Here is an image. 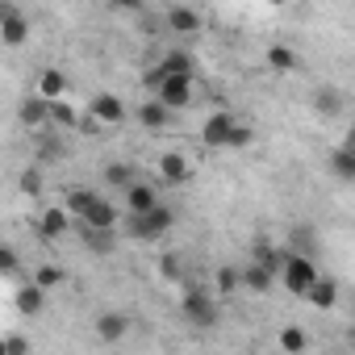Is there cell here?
I'll use <instances>...</instances> for the list:
<instances>
[{
	"instance_id": "6da1fadb",
	"label": "cell",
	"mask_w": 355,
	"mask_h": 355,
	"mask_svg": "<svg viewBox=\"0 0 355 355\" xmlns=\"http://www.w3.org/2000/svg\"><path fill=\"white\" fill-rule=\"evenodd\" d=\"M251 142V130L234 113H209L201 121V146L209 150H243Z\"/></svg>"
},
{
	"instance_id": "7a4b0ae2",
	"label": "cell",
	"mask_w": 355,
	"mask_h": 355,
	"mask_svg": "<svg viewBox=\"0 0 355 355\" xmlns=\"http://www.w3.org/2000/svg\"><path fill=\"white\" fill-rule=\"evenodd\" d=\"M218 288H201V284H184V297H180V309H184V318L197 326V330H214L218 326V297H214Z\"/></svg>"
},
{
	"instance_id": "3957f363",
	"label": "cell",
	"mask_w": 355,
	"mask_h": 355,
	"mask_svg": "<svg viewBox=\"0 0 355 355\" xmlns=\"http://www.w3.org/2000/svg\"><path fill=\"white\" fill-rule=\"evenodd\" d=\"M280 284H284L293 297H309V288L318 284V263H313V255L288 247V259H284V268H280Z\"/></svg>"
},
{
	"instance_id": "277c9868",
	"label": "cell",
	"mask_w": 355,
	"mask_h": 355,
	"mask_svg": "<svg viewBox=\"0 0 355 355\" xmlns=\"http://www.w3.org/2000/svg\"><path fill=\"white\" fill-rule=\"evenodd\" d=\"M130 239H138V243H155V239H163L171 226H175V214L159 201L155 209H146V214H130Z\"/></svg>"
},
{
	"instance_id": "5b68a950",
	"label": "cell",
	"mask_w": 355,
	"mask_h": 355,
	"mask_svg": "<svg viewBox=\"0 0 355 355\" xmlns=\"http://www.w3.org/2000/svg\"><path fill=\"white\" fill-rule=\"evenodd\" d=\"M163 76H197V59H193V51H184V46L163 51L159 67H155V71H146V88L155 92V84H159Z\"/></svg>"
},
{
	"instance_id": "8992f818",
	"label": "cell",
	"mask_w": 355,
	"mask_h": 355,
	"mask_svg": "<svg viewBox=\"0 0 355 355\" xmlns=\"http://www.w3.org/2000/svg\"><path fill=\"white\" fill-rule=\"evenodd\" d=\"M150 96H159L163 105H171L175 113H180V109L193 105V76H163Z\"/></svg>"
},
{
	"instance_id": "52a82bcc",
	"label": "cell",
	"mask_w": 355,
	"mask_h": 355,
	"mask_svg": "<svg viewBox=\"0 0 355 355\" xmlns=\"http://www.w3.org/2000/svg\"><path fill=\"white\" fill-rule=\"evenodd\" d=\"M26 38H30L26 13L17 5H5V9H0V42H5V46H26Z\"/></svg>"
},
{
	"instance_id": "ba28073f",
	"label": "cell",
	"mask_w": 355,
	"mask_h": 355,
	"mask_svg": "<svg viewBox=\"0 0 355 355\" xmlns=\"http://www.w3.org/2000/svg\"><path fill=\"white\" fill-rule=\"evenodd\" d=\"M134 117H138V125H142V130L159 134V130H167V125H171L175 109H171V105H163L159 96H150V101H142V105H138V113H134Z\"/></svg>"
},
{
	"instance_id": "9c48e42d",
	"label": "cell",
	"mask_w": 355,
	"mask_h": 355,
	"mask_svg": "<svg viewBox=\"0 0 355 355\" xmlns=\"http://www.w3.org/2000/svg\"><path fill=\"white\" fill-rule=\"evenodd\" d=\"M130 322H134V318H125V313H117V309H105V313H96L92 334H96L101 343H121V338L130 334Z\"/></svg>"
},
{
	"instance_id": "30bf717a",
	"label": "cell",
	"mask_w": 355,
	"mask_h": 355,
	"mask_svg": "<svg viewBox=\"0 0 355 355\" xmlns=\"http://www.w3.org/2000/svg\"><path fill=\"white\" fill-rule=\"evenodd\" d=\"M276 280H280V272H272V268L259 263V259H247V268H243V288H247V293L263 297V293L276 288Z\"/></svg>"
},
{
	"instance_id": "8fae6325",
	"label": "cell",
	"mask_w": 355,
	"mask_h": 355,
	"mask_svg": "<svg viewBox=\"0 0 355 355\" xmlns=\"http://www.w3.org/2000/svg\"><path fill=\"white\" fill-rule=\"evenodd\" d=\"M163 21H167V30H171V34H184V38H189V34H201V26H205V21H201V13H197L193 5H171Z\"/></svg>"
},
{
	"instance_id": "7c38bea8",
	"label": "cell",
	"mask_w": 355,
	"mask_h": 355,
	"mask_svg": "<svg viewBox=\"0 0 355 355\" xmlns=\"http://www.w3.org/2000/svg\"><path fill=\"white\" fill-rule=\"evenodd\" d=\"M71 222H76V214H71L67 205H59V209H46V214L38 218V234H42L46 243H55V239H63V234L71 230Z\"/></svg>"
},
{
	"instance_id": "4fadbf2b",
	"label": "cell",
	"mask_w": 355,
	"mask_h": 355,
	"mask_svg": "<svg viewBox=\"0 0 355 355\" xmlns=\"http://www.w3.org/2000/svg\"><path fill=\"white\" fill-rule=\"evenodd\" d=\"M159 175H163L167 184H184L189 175H193L189 155H184V150H167V155H159Z\"/></svg>"
},
{
	"instance_id": "5bb4252c",
	"label": "cell",
	"mask_w": 355,
	"mask_h": 355,
	"mask_svg": "<svg viewBox=\"0 0 355 355\" xmlns=\"http://www.w3.org/2000/svg\"><path fill=\"white\" fill-rule=\"evenodd\" d=\"M343 109H347V101H343V92H338L334 84H318V88H313V113H318V117H330V121H334Z\"/></svg>"
},
{
	"instance_id": "9a60e30c",
	"label": "cell",
	"mask_w": 355,
	"mask_h": 355,
	"mask_svg": "<svg viewBox=\"0 0 355 355\" xmlns=\"http://www.w3.org/2000/svg\"><path fill=\"white\" fill-rule=\"evenodd\" d=\"M155 205H159V189H155V184L134 180V184L125 189V209H130V214H146V209H155Z\"/></svg>"
},
{
	"instance_id": "2e32d148",
	"label": "cell",
	"mask_w": 355,
	"mask_h": 355,
	"mask_svg": "<svg viewBox=\"0 0 355 355\" xmlns=\"http://www.w3.org/2000/svg\"><path fill=\"white\" fill-rule=\"evenodd\" d=\"M96 201H101V189H88V184H71V189L63 193V205L76 214V222H80V218L96 205Z\"/></svg>"
},
{
	"instance_id": "e0dca14e",
	"label": "cell",
	"mask_w": 355,
	"mask_h": 355,
	"mask_svg": "<svg viewBox=\"0 0 355 355\" xmlns=\"http://www.w3.org/2000/svg\"><path fill=\"white\" fill-rule=\"evenodd\" d=\"M92 113H96V121H105V125H121V121H125V105H121L113 92H96Z\"/></svg>"
},
{
	"instance_id": "ac0fdd59",
	"label": "cell",
	"mask_w": 355,
	"mask_h": 355,
	"mask_svg": "<svg viewBox=\"0 0 355 355\" xmlns=\"http://www.w3.org/2000/svg\"><path fill=\"white\" fill-rule=\"evenodd\" d=\"M67 88H71V84H67V76H63L59 67H46V71L38 76V88H34V92H38V96H46V101H59V96H67Z\"/></svg>"
},
{
	"instance_id": "d6986e66",
	"label": "cell",
	"mask_w": 355,
	"mask_h": 355,
	"mask_svg": "<svg viewBox=\"0 0 355 355\" xmlns=\"http://www.w3.org/2000/svg\"><path fill=\"white\" fill-rule=\"evenodd\" d=\"M80 222H84V226H101V230H113V226H117V205H113V201L101 193V201H96V205H92V209H88Z\"/></svg>"
},
{
	"instance_id": "ffe728a7",
	"label": "cell",
	"mask_w": 355,
	"mask_h": 355,
	"mask_svg": "<svg viewBox=\"0 0 355 355\" xmlns=\"http://www.w3.org/2000/svg\"><path fill=\"white\" fill-rule=\"evenodd\" d=\"M268 67L272 71H297L301 67V55L293 46H284V42H272L268 46Z\"/></svg>"
},
{
	"instance_id": "44dd1931",
	"label": "cell",
	"mask_w": 355,
	"mask_h": 355,
	"mask_svg": "<svg viewBox=\"0 0 355 355\" xmlns=\"http://www.w3.org/2000/svg\"><path fill=\"white\" fill-rule=\"evenodd\" d=\"M305 301H309L313 309H322V313H326V309H334V305H338V284L318 276V284L309 288V297H305Z\"/></svg>"
},
{
	"instance_id": "7402d4cb",
	"label": "cell",
	"mask_w": 355,
	"mask_h": 355,
	"mask_svg": "<svg viewBox=\"0 0 355 355\" xmlns=\"http://www.w3.org/2000/svg\"><path fill=\"white\" fill-rule=\"evenodd\" d=\"M101 180H105V189H121V193H125V189L138 180V171H134L130 163H109V167L101 171Z\"/></svg>"
},
{
	"instance_id": "603a6c76",
	"label": "cell",
	"mask_w": 355,
	"mask_h": 355,
	"mask_svg": "<svg viewBox=\"0 0 355 355\" xmlns=\"http://www.w3.org/2000/svg\"><path fill=\"white\" fill-rule=\"evenodd\" d=\"M21 121H26V125L51 121V101H46V96H26V101H21Z\"/></svg>"
},
{
	"instance_id": "cb8c5ba5",
	"label": "cell",
	"mask_w": 355,
	"mask_h": 355,
	"mask_svg": "<svg viewBox=\"0 0 355 355\" xmlns=\"http://www.w3.org/2000/svg\"><path fill=\"white\" fill-rule=\"evenodd\" d=\"M80 234H84V247L96 251V255H109L113 251V230H101V226H84L80 222Z\"/></svg>"
},
{
	"instance_id": "d4e9b609",
	"label": "cell",
	"mask_w": 355,
	"mask_h": 355,
	"mask_svg": "<svg viewBox=\"0 0 355 355\" xmlns=\"http://www.w3.org/2000/svg\"><path fill=\"white\" fill-rule=\"evenodd\" d=\"M214 288H218L222 297L239 293V288H243V268H234V263H222V268L214 272Z\"/></svg>"
},
{
	"instance_id": "484cf974",
	"label": "cell",
	"mask_w": 355,
	"mask_h": 355,
	"mask_svg": "<svg viewBox=\"0 0 355 355\" xmlns=\"http://www.w3.org/2000/svg\"><path fill=\"white\" fill-rule=\"evenodd\" d=\"M330 175H338V180H355V146H338L330 155Z\"/></svg>"
},
{
	"instance_id": "4316f807",
	"label": "cell",
	"mask_w": 355,
	"mask_h": 355,
	"mask_svg": "<svg viewBox=\"0 0 355 355\" xmlns=\"http://www.w3.org/2000/svg\"><path fill=\"white\" fill-rule=\"evenodd\" d=\"M42 301H46V288L42 284H30V288H17V309L30 318V313H42Z\"/></svg>"
},
{
	"instance_id": "83f0119b",
	"label": "cell",
	"mask_w": 355,
	"mask_h": 355,
	"mask_svg": "<svg viewBox=\"0 0 355 355\" xmlns=\"http://www.w3.org/2000/svg\"><path fill=\"white\" fill-rule=\"evenodd\" d=\"M309 347V334L301 326H284L280 330V351H305Z\"/></svg>"
},
{
	"instance_id": "f1b7e54d",
	"label": "cell",
	"mask_w": 355,
	"mask_h": 355,
	"mask_svg": "<svg viewBox=\"0 0 355 355\" xmlns=\"http://www.w3.org/2000/svg\"><path fill=\"white\" fill-rule=\"evenodd\" d=\"M67 280V272L63 268H55V263H42L38 272H34V284H42V288H59Z\"/></svg>"
},
{
	"instance_id": "f546056e",
	"label": "cell",
	"mask_w": 355,
	"mask_h": 355,
	"mask_svg": "<svg viewBox=\"0 0 355 355\" xmlns=\"http://www.w3.org/2000/svg\"><path fill=\"white\" fill-rule=\"evenodd\" d=\"M288 243H293V251H305V255H313V251H318V247H313V226H293Z\"/></svg>"
},
{
	"instance_id": "4dcf8cb0",
	"label": "cell",
	"mask_w": 355,
	"mask_h": 355,
	"mask_svg": "<svg viewBox=\"0 0 355 355\" xmlns=\"http://www.w3.org/2000/svg\"><path fill=\"white\" fill-rule=\"evenodd\" d=\"M159 276H167V280H184V268H180V255H175V251L159 255Z\"/></svg>"
},
{
	"instance_id": "1f68e13d",
	"label": "cell",
	"mask_w": 355,
	"mask_h": 355,
	"mask_svg": "<svg viewBox=\"0 0 355 355\" xmlns=\"http://www.w3.org/2000/svg\"><path fill=\"white\" fill-rule=\"evenodd\" d=\"M51 121H55V125H67V130H71V125H76L80 117H76V109H71V105H63V96H59V101H51Z\"/></svg>"
},
{
	"instance_id": "d6a6232c",
	"label": "cell",
	"mask_w": 355,
	"mask_h": 355,
	"mask_svg": "<svg viewBox=\"0 0 355 355\" xmlns=\"http://www.w3.org/2000/svg\"><path fill=\"white\" fill-rule=\"evenodd\" d=\"M21 193H26V197H38V193H42V171H38V167H26V171H21Z\"/></svg>"
},
{
	"instance_id": "836d02e7",
	"label": "cell",
	"mask_w": 355,
	"mask_h": 355,
	"mask_svg": "<svg viewBox=\"0 0 355 355\" xmlns=\"http://www.w3.org/2000/svg\"><path fill=\"white\" fill-rule=\"evenodd\" d=\"M0 268H5V276H13V272H17V251H13V247L0 251Z\"/></svg>"
},
{
	"instance_id": "e575fe53",
	"label": "cell",
	"mask_w": 355,
	"mask_h": 355,
	"mask_svg": "<svg viewBox=\"0 0 355 355\" xmlns=\"http://www.w3.org/2000/svg\"><path fill=\"white\" fill-rule=\"evenodd\" d=\"M21 351H26V338L9 334V338H5V355H21Z\"/></svg>"
},
{
	"instance_id": "d590c367",
	"label": "cell",
	"mask_w": 355,
	"mask_h": 355,
	"mask_svg": "<svg viewBox=\"0 0 355 355\" xmlns=\"http://www.w3.org/2000/svg\"><path fill=\"white\" fill-rule=\"evenodd\" d=\"M109 5H113V9H125V13H138L146 0H109Z\"/></svg>"
},
{
	"instance_id": "8d00e7d4",
	"label": "cell",
	"mask_w": 355,
	"mask_h": 355,
	"mask_svg": "<svg viewBox=\"0 0 355 355\" xmlns=\"http://www.w3.org/2000/svg\"><path fill=\"white\" fill-rule=\"evenodd\" d=\"M343 146H355V125L347 130V138H343Z\"/></svg>"
},
{
	"instance_id": "74e56055",
	"label": "cell",
	"mask_w": 355,
	"mask_h": 355,
	"mask_svg": "<svg viewBox=\"0 0 355 355\" xmlns=\"http://www.w3.org/2000/svg\"><path fill=\"white\" fill-rule=\"evenodd\" d=\"M272 5H284V0H272Z\"/></svg>"
}]
</instances>
